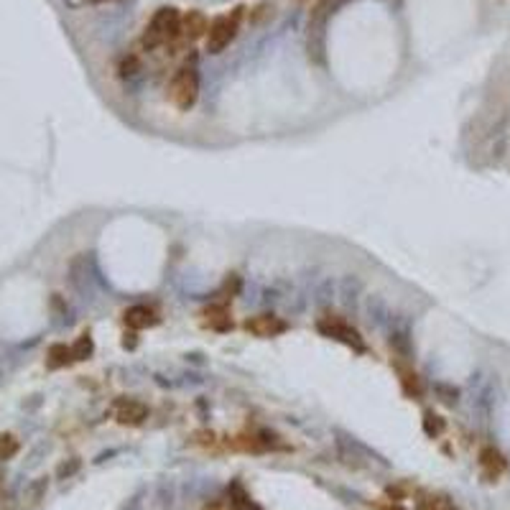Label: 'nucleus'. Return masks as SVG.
Instances as JSON below:
<instances>
[{
  "label": "nucleus",
  "instance_id": "1",
  "mask_svg": "<svg viewBox=\"0 0 510 510\" xmlns=\"http://www.w3.org/2000/svg\"><path fill=\"white\" fill-rule=\"evenodd\" d=\"M181 33V16L176 8H158L151 18L148 28L143 33V44L148 49H156L161 44H169Z\"/></svg>",
  "mask_w": 510,
  "mask_h": 510
},
{
  "label": "nucleus",
  "instance_id": "2",
  "mask_svg": "<svg viewBox=\"0 0 510 510\" xmlns=\"http://www.w3.org/2000/svg\"><path fill=\"white\" fill-rule=\"evenodd\" d=\"M237 26H240V10L214 18L210 24V31H207V51L210 54H220L222 49L230 46V41L235 39L237 33Z\"/></svg>",
  "mask_w": 510,
  "mask_h": 510
},
{
  "label": "nucleus",
  "instance_id": "3",
  "mask_svg": "<svg viewBox=\"0 0 510 510\" xmlns=\"http://www.w3.org/2000/svg\"><path fill=\"white\" fill-rule=\"evenodd\" d=\"M196 94H199V77H196L194 67H184L179 69V74L173 77L171 82V100L179 110H189L196 102Z\"/></svg>",
  "mask_w": 510,
  "mask_h": 510
},
{
  "label": "nucleus",
  "instance_id": "4",
  "mask_svg": "<svg viewBox=\"0 0 510 510\" xmlns=\"http://www.w3.org/2000/svg\"><path fill=\"white\" fill-rule=\"evenodd\" d=\"M245 330L255 337H278V334L286 332V322L278 319L275 314H258L245 322Z\"/></svg>",
  "mask_w": 510,
  "mask_h": 510
},
{
  "label": "nucleus",
  "instance_id": "5",
  "mask_svg": "<svg viewBox=\"0 0 510 510\" xmlns=\"http://www.w3.org/2000/svg\"><path fill=\"white\" fill-rule=\"evenodd\" d=\"M319 330L324 332V334H330V337L334 339H342L345 345L355 347V350H365V345H362L360 334L352 330V327H347L345 322H339V319H324V322H319Z\"/></svg>",
  "mask_w": 510,
  "mask_h": 510
},
{
  "label": "nucleus",
  "instance_id": "6",
  "mask_svg": "<svg viewBox=\"0 0 510 510\" xmlns=\"http://www.w3.org/2000/svg\"><path fill=\"white\" fill-rule=\"evenodd\" d=\"M207 31H210V21L202 10H189L187 16H181V33L189 41L202 39V36H207Z\"/></svg>",
  "mask_w": 510,
  "mask_h": 510
},
{
  "label": "nucleus",
  "instance_id": "7",
  "mask_svg": "<svg viewBox=\"0 0 510 510\" xmlns=\"http://www.w3.org/2000/svg\"><path fill=\"white\" fill-rule=\"evenodd\" d=\"M118 421L120 424H128V426H138L143 424V418L148 416V408L143 406L141 400H123L118 406Z\"/></svg>",
  "mask_w": 510,
  "mask_h": 510
},
{
  "label": "nucleus",
  "instance_id": "8",
  "mask_svg": "<svg viewBox=\"0 0 510 510\" xmlns=\"http://www.w3.org/2000/svg\"><path fill=\"white\" fill-rule=\"evenodd\" d=\"M126 324L130 330H143V327H151L156 324V314L148 306H130L126 312Z\"/></svg>",
  "mask_w": 510,
  "mask_h": 510
},
{
  "label": "nucleus",
  "instance_id": "9",
  "mask_svg": "<svg viewBox=\"0 0 510 510\" xmlns=\"http://www.w3.org/2000/svg\"><path fill=\"white\" fill-rule=\"evenodd\" d=\"M479 464H482V470H485L487 477H498V475H502V472H505V459H502L500 452H498V449H493V447L482 449V454H479Z\"/></svg>",
  "mask_w": 510,
  "mask_h": 510
},
{
  "label": "nucleus",
  "instance_id": "10",
  "mask_svg": "<svg viewBox=\"0 0 510 510\" xmlns=\"http://www.w3.org/2000/svg\"><path fill=\"white\" fill-rule=\"evenodd\" d=\"M230 500H232V508L235 510H260L258 505L245 495V490L240 485H232V490H230Z\"/></svg>",
  "mask_w": 510,
  "mask_h": 510
},
{
  "label": "nucleus",
  "instance_id": "11",
  "mask_svg": "<svg viewBox=\"0 0 510 510\" xmlns=\"http://www.w3.org/2000/svg\"><path fill=\"white\" fill-rule=\"evenodd\" d=\"M69 360V350L64 345H56L51 347V368H59V365H64V362Z\"/></svg>",
  "mask_w": 510,
  "mask_h": 510
},
{
  "label": "nucleus",
  "instance_id": "12",
  "mask_svg": "<svg viewBox=\"0 0 510 510\" xmlns=\"http://www.w3.org/2000/svg\"><path fill=\"white\" fill-rule=\"evenodd\" d=\"M400 380H403V385H406L408 393H418V377H416V373H411V370H403V368H400Z\"/></svg>",
  "mask_w": 510,
  "mask_h": 510
},
{
  "label": "nucleus",
  "instance_id": "13",
  "mask_svg": "<svg viewBox=\"0 0 510 510\" xmlns=\"http://www.w3.org/2000/svg\"><path fill=\"white\" fill-rule=\"evenodd\" d=\"M18 449V441L13 436H0V459L10 457Z\"/></svg>",
  "mask_w": 510,
  "mask_h": 510
},
{
  "label": "nucleus",
  "instance_id": "14",
  "mask_svg": "<svg viewBox=\"0 0 510 510\" xmlns=\"http://www.w3.org/2000/svg\"><path fill=\"white\" fill-rule=\"evenodd\" d=\"M207 314H210V322H212V327H217V330H225V327H230V319H225V312H222V309H210Z\"/></svg>",
  "mask_w": 510,
  "mask_h": 510
},
{
  "label": "nucleus",
  "instance_id": "15",
  "mask_svg": "<svg viewBox=\"0 0 510 510\" xmlns=\"http://www.w3.org/2000/svg\"><path fill=\"white\" fill-rule=\"evenodd\" d=\"M92 352V342H90V337H82L77 342V347H74V357H79V360H82V357H87V355Z\"/></svg>",
  "mask_w": 510,
  "mask_h": 510
},
{
  "label": "nucleus",
  "instance_id": "16",
  "mask_svg": "<svg viewBox=\"0 0 510 510\" xmlns=\"http://www.w3.org/2000/svg\"><path fill=\"white\" fill-rule=\"evenodd\" d=\"M441 421H439V416H434V414H426V432L429 434H439L441 432Z\"/></svg>",
  "mask_w": 510,
  "mask_h": 510
},
{
  "label": "nucleus",
  "instance_id": "17",
  "mask_svg": "<svg viewBox=\"0 0 510 510\" xmlns=\"http://www.w3.org/2000/svg\"><path fill=\"white\" fill-rule=\"evenodd\" d=\"M424 510H452V505H449V502H444V500H432Z\"/></svg>",
  "mask_w": 510,
  "mask_h": 510
}]
</instances>
